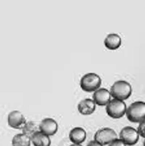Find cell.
Listing matches in <instances>:
<instances>
[{"instance_id": "obj_1", "label": "cell", "mask_w": 145, "mask_h": 146, "mask_svg": "<svg viewBox=\"0 0 145 146\" xmlns=\"http://www.w3.org/2000/svg\"><path fill=\"white\" fill-rule=\"evenodd\" d=\"M110 91L114 99L124 101L131 95L132 87L129 82L125 80H118L114 82L110 87Z\"/></svg>"}, {"instance_id": "obj_2", "label": "cell", "mask_w": 145, "mask_h": 146, "mask_svg": "<svg viewBox=\"0 0 145 146\" xmlns=\"http://www.w3.org/2000/svg\"><path fill=\"white\" fill-rule=\"evenodd\" d=\"M126 115L128 121L133 123H139L145 119V103L136 101L131 103L126 110Z\"/></svg>"}, {"instance_id": "obj_3", "label": "cell", "mask_w": 145, "mask_h": 146, "mask_svg": "<svg viewBox=\"0 0 145 146\" xmlns=\"http://www.w3.org/2000/svg\"><path fill=\"white\" fill-rule=\"evenodd\" d=\"M102 79L96 73H88L83 75L80 81V87L83 91L92 92L100 88Z\"/></svg>"}, {"instance_id": "obj_4", "label": "cell", "mask_w": 145, "mask_h": 146, "mask_svg": "<svg viewBox=\"0 0 145 146\" xmlns=\"http://www.w3.org/2000/svg\"><path fill=\"white\" fill-rule=\"evenodd\" d=\"M127 106L124 101L118 99H112L106 106V112L112 119H118L123 117L126 113Z\"/></svg>"}, {"instance_id": "obj_5", "label": "cell", "mask_w": 145, "mask_h": 146, "mask_svg": "<svg viewBox=\"0 0 145 146\" xmlns=\"http://www.w3.org/2000/svg\"><path fill=\"white\" fill-rule=\"evenodd\" d=\"M117 138L118 135L113 129L110 127H103L96 132L94 134V140L105 146L106 145H109Z\"/></svg>"}, {"instance_id": "obj_6", "label": "cell", "mask_w": 145, "mask_h": 146, "mask_svg": "<svg viewBox=\"0 0 145 146\" xmlns=\"http://www.w3.org/2000/svg\"><path fill=\"white\" fill-rule=\"evenodd\" d=\"M119 138L124 142L126 145L131 146L137 143L139 138V134L137 129L132 127L127 126L121 130Z\"/></svg>"}, {"instance_id": "obj_7", "label": "cell", "mask_w": 145, "mask_h": 146, "mask_svg": "<svg viewBox=\"0 0 145 146\" xmlns=\"http://www.w3.org/2000/svg\"><path fill=\"white\" fill-rule=\"evenodd\" d=\"M8 124L13 129H22L24 124H26V120L25 116L20 111H11L7 116Z\"/></svg>"}, {"instance_id": "obj_8", "label": "cell", "mask_w": 145, "mask_h": 146, "mask_svg": "<svg viewBox=\"0 0 145 146\" xmlns=\"http://www.w3.org/2000/svg\"><path fill=\"white\" fill-rule=\"evenodd\" d=\"M110 91L106 88H99L94 92L93 98L96 105L99 106H106L111 100Z\"/></svg>"}, {"instance_id": "obj_9", "label": "cell", "mask_w": 145, "mask_h": 146, "mask_svg": "<svg viewBox=\"0 0 145 146\" xmlns=\"http://www.w3.org/2000/svg\"><path fill=\"white\" fill-rule=\"evenodd\" d=\"M58 130V124L54 119L52 118H46L40 122L39 131L50 137L55 135Z\"/></svg>"}, {"instance_id": "obj_10", "label": "cell", "mask_w": 145, "mask_h": 146, "mask_svg": "<svg viewBox=\"0 0 145 146\" xmlns=\"http://www.w3.org/2000/svg\"><path fill=\"white\" fill-rule=\"evenodd\" d=\"M96 103L94 100L91 98H85L79 102L78 104V111L83 116L91 115L95 111Z\"/></svg>"}, {"instance_id": "obj_11", "label": "cell", "mask_w": 145, "mask_h": 146, "mask_svg": "<svg viewBox=\"0 0 145 146\" xmlns=\"http://www.w3.org/2000/svg\"><path fill=\"white\" fill-rule=\"evenodd\" d=\"M86 138V130L82 127H74L70 131L69 139L74 144H81Z\"/></svg>"}, {"instance_id": "obj_12", "label": "cell", "mask_w": 145, "mask_h": 146, "mask_svg": "<svg viewBox=\"0 0 145 146\" xmlns=\"http://www.w3.org/2000/svg\"><path fill=\"white\" fill-rule=\"evenodd\" d=\"M122 44L121 37L118 34H109L104 40V44L107 50H118Z\"/></svg>"}, {"instance_id": "obj_13", "label": "cell", "mask_w": 145, "mask_h": 146, "mask_svg": "<svg viewBox=\"0 0 145 146\" xmlns=\"http://www.w3.org/2000/svg\"><path fill=\"white\" fill-rule=\"evenodd\" d=\"M31 143L34 146H50L51 140L49 135L38 131L31 137Z\"/></svg>"}, {"instance_id": "obj_14", "label": "cell", "mask_w": 145, "mask_h": 146, "mask_svg": "<svg viewBox=\"0 0 145 146\" xmlns=\"http://www.w3.org/2000/svg\"><path fill=\"white\" fill-rule=\"evenodd\" d=\"M31 138L24 133H19L15 135L12 140L13 146H30Z\"/></svg>"}, {"instance_id": "obj_15", "label": "cell", "mask_w": 145, "mask_h": 146, "mask_svg": "<svg viewBox=\"0 0 145 146\" xmlns=\"http://www.w3.org/2000/svg\"><path fill=\"white\" fill-rule=\"evenodd\" d=\"M22 131L23 133L28 135L31 138V137L34 134L39 131V125H38L36 122L33 121H26V124H24V126L23 127Z\"/></svg>"}, {"instance_id": "obj_16", "label": "cell", "mask_w": 145, "mask_h": 146, "mask_svg": "<svg viewBox=\"0 0 145 146\" xmlns=\"http://www.w3.org/2000/svg\"><path fill=\"white\" fill-rule=\"evenodd\" d=\"M139 126H138L137 131L139 134V136L142 137L145 139V119L139 123Z\"/></svg>"}, {"instance_id": "obj_17", "label": "cell", "mask_w": 145, "mask_h": 146, "mask_svg": "<svg viewBox=\"0 0 145 146\" xmlns=\"http://www.w3.org/2000/svg\"><path fill=\"white\" fill-rule=\"evenodd\" d=\"M108 146H127L125 144L123 140H121L120 138H117L115 140H114L113 141H112L110 144L108 145Z\"/></svg>"}, {"instance_id": "obj_18", "label": "cell", "mask_w": 145, "mask_h": 146, "mask_svg": "<svg viewBox=\"0 0 145 146\" xmlns=\"http://www.w3.org/2000/svg\"><path fill=\"white\" fill-rule=\"evenodd\" d=\"M87 146H104L96 140H91L87 144Z\"/></svg>"}, {"instance_id": "obj_19", "label": "cell", "mask_w": 145, "mask_h": 146, "mask_svg": "<svg viewBox=\"0 0 145 146\" xmlns=\"http://www.w3.org/2000/svg\"><path fill=\"white\" fill-rule=\"evenodd\" d=\"M70 146H82L81 144H74V143H73L72 145H70Z\"/></svg>"}, {"instance_id": "obj_20", "label": "cell", "mask_w": 145, "mask_h": 146, "mask_svg": "<svg viewBox=\"0 0 145 146\" xmlns=\"http://www.w3.org/2000/svg\"><path fill=\"white\" fill-rule=\"evenodd\" d=\"M143 145L145 146V140H144V143H143Z\"/></svg>"}]
</instances>
